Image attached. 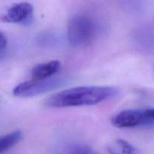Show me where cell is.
Masks as SVG:
<instances>
[{
  "instance_id": "1",
  "label": "cell",
  "mask_w": 154,
  "mask_h": 154,
  "mask_svg": "<svg viewBox=\"0 0 154 154\" xmlns=\"http://www.w3.org/2000/svg\"><path fill=\"white\" fill-rule=\"evenodd\" d=\"M119 94L118 88L111 86H78L57 91L44 101L48 107L63 108L92 106L106 101Z\"/></svg>"
},
{
  "instance_id": "2",
  "label": "cell",
  "mask_w": 154,
  "mask_h": 154,
  "mask_svg": "<svg viewBox=\"0 0 154 154\" xmlns=\"http://www.w3.org/2000/svg\"><path fill=\"white\" fill-rule=\"evenodd\" d=\"M98 25L87 14H75L67 26V39L72 46L84 48L91 45L98 34Z\"/></svg>"
},
{
  "instance_id": "3",
  "label": "cell",
  "mask_w": 154,
  "mask_h": 154,
  "mask_svg": "<svg viewBox=\"0 0 154 154\" xmlns=\"http://www.w3.org/2000/svg\"><path fill=\"white\" fill-rule=\"evenodd\" d=\"M61 78L51 77L45 79H33L21 82L13 89V94L18 97H31L59 88L63 84Z\"/></svg>"
},
{
  "instance_id": "4",
  "label": "cell",
  "mask_w": 154,
  "mask_h": 154,
  "mask_svg": "<svg viewBox=\"0 0 154 154\" xmlns=\"http://www.w3.org/2000/svg\"><path fill=\"white\" fill-rule=\"evenodd\" d=\"M34 8L27 2L14 3L0 14V20L5 23L28 24L33 17Z\"/></svg>"
},
{
  "instance_id": "5",
  "label": "cell",
  "mask_w": 154,
  "mask_h": 154,
  "mask_svg": "<svg viewBox=\"0 0 154 154\" xmlns=\"http://www.w3.org/2000/svg\"><path fill=\"white\" fill-rule=\"evenodd\" d=\"M112 124L118 128H129L152 125L154 121L146 117L143 110L126 109L114 116Z\"/></svg>"
},
{
  "instance_id": "6",
  "label": "cell",
  "mask_w": 154,
  "mask_h": 154,
  "mask_svg": "<svg viewBox=\"0 0 154 154\" xmlns=\"http://www.w3.org/2000/svg\"><path fill=\"white\" fill-rule=\"evenodd\" d=\"M60 67V63L57 60L38 63L32 67L31 70V76L33 79H48L57 73Z\"/></svg>"
},
{
  "instance_id": "7",
  "label": "cell",
  "mask_w": 154,
  "mask_h": 154,
  "mask_svg": "<svg viewBox=\"0 0 154 154\" xmlns=\"http://www.w3.org/2000/svg\"><path fill=\"white\" fill-rule=\"evenodd\" d=\"M109 154H142V152L123 139H114L106 146Z\"/></svg>"
},
{
  "instance_id": "8",
  "label": "cell",
  "mask_w": 154,
  "mask_h": 154,
  "mask_svg": "<svg viewBox=\"0 0 154 154\" xmlns=\"http://www.w3.org/2000/svg\"><path fill=\"white\" fill-rule=\"evenodd\" d=\"M22 137L23 134L19 130L0 136V154L6 152L17 144L22 139Z\"/></svg>"
},
{
  "instance_id": "9",
  "label": "cell",
  "mask_w": 154,
  "mask_h": 154,
  "mask_svg": "<svg viewBox=\"0 0 154 154\" xmlns=\"http://www.w3.org/2000/svg\"><path fill=\"white\" fill-rule=\"evenodd\" d=\"M8 47V39L4 32L0 31V58H2L6 53Z\"/></svg>"
},
{
  "instance_id": "10",
  "label": "cell",
  "mask_w": 154,
  "mask_h": 154,
  "mask_svg": "<svg viewBox=\"0 0 154 154\" xmlns=\"http://www.w3.org/2000/svg\"><path fill=\"white\" fill-rule=\"evenodd\" d=\"M71 154H97L95 151L88 147H77L73 149Z\"/></svg>"
},
{
  "instance_id": "11",
  "label": "cell",
  "mask_w": 154,
  "mask_h": 154,
  "mask_svg": "<svg viewBox=\"0 0 154 154\" xmlns=\"http://www.w3.org/2000/svg\"><path fill=\"white\" fill-rule=\"evenodd\" d=\"M145 115L147 118H149L151 120L154 121V108H149L143 110Z\"/></svg>"
}]
</instances>
